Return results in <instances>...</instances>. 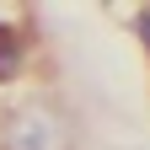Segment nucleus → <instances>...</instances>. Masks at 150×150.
Masks as SVG:
<instances>
[{
    "label": "nucleus",
    "mask_w": 150,
    "mask_h": 150,
    "mask_svg": "<svg viewBox=\"0 0 150 150\" xmlns=\"http://www.w3.org/2000/svg\"><path fill=\"white\" fill-rule=\"evenodd\" d=\"M0 145L6 150H70V134L59 123V112H48V107H16L6 118Z\"/></svg>",
    "instance_id": "1"
},
{
    "label": "nucleus",
    "mask_w": 150,
    "mask_h": 150,
    "mask_svg": "<svg viewBox=\"0 0 150 150\" xmlns=\"http://www.w3.org/2000/svg\"><path fill=\"white\" fill-rule=\"evenodd\" d=\"M22 70H27V38H22V27L0 22V81H16Z\"/></svg>",
    "instance_id": "2"
},
{
    "label": "nucleus",
    "mask_w": 150,
    "mask_h": 150,
    "mask_svg": "<svg viewBox=\"0 0 150 150\" xmlns=\"http://www.w3.org/2000/svg\"><path fill=\"white\" fill-rule=\"evenodd\" d=\"M139 32H145V43H150V11H145V16H139Z\"/></svg>",
    "instance_id": "3"
}]
</instances>
